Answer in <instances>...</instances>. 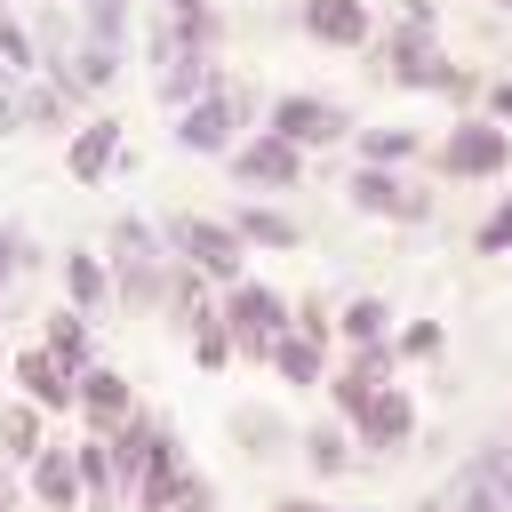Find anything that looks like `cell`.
<instances>
[{
    "instance_id": "cell-39",
    "label": "cell",
    "mask_w": 512,
    "mask_h": 512,
    "mask_svg": "<svg viewBox=\"0 0 512 512\" xmlns=\"http://www.w3.org/2000/svg\"><path fill=\"white\" fill-rule=\"evenodd\" d=\"M16 272H24V232L0 224V280H16Z\"/></svg>"
},
{
    "instance_id": "cell-25",
    "label": "cell",
    "mask_w": 512,
    "mask_h": 512,
    "mask_svg": "<svg viewBox=\"0 0 512 512\" xmlns=\"http://www.w3.org/2000/svg\"><path fill=\"white\" fill-rule=\"evenodd\" d=\"M112 296V272L96 264V256H64V304H80V312H96Z\"/></svg>"
},
{
    "instance_id": "cell-6",
    "label": "cell",
    "mask_w": 512,
    "mask_h": 512,
    "mask_svg": "<svg viewBox=\"0 0 512 512\" xmlns=\"http://www.w3.org/2000/svg\"><path fill=\"white\" fill-rule=\"evenodd\" d=\"M152 56H160V64H152V88H160V104H168V112H184L192 96H208V88H216L208 48H200L192 32H176L168 16H160V32H152Z\"/></svg>"
},
{
    "instance_id": "cell-19",
    "label": "cell",
    "mask_w": 512,
    "mask_h": 512,
    "mask_svg": "<svg viewBox=\"0 0 512 512\" xmlns=\"http://www.w3.org/2000/svg\"><path fill=\"white\" fill-rule=\"evenodd\" d=\"M232 232H240L248 248H296V240H304V224H296L288 208H240Z\"/></svg>"
},
{
    "instance_id": "cell-17",
    "label": "cell",
    "mask_w": 512,
    "mask_h": 512,
    "mask_svg": "<svg viewBox=\"0 0 512 512\" xmlns=\"http://www.w3.org/2000/svg\"><path fill=\"white\" fill-rule=\"evenodd\" d=\"M24 472H32V496H40L48 512H80V504H88V496H80V464H72V448H56V440H48Z\"/></svg>"
},
{
    "instance_id": "cell-44",
    "label": "cell",
    "mask_w": 512,
    "mask_h": 512,
    "mask_svg": "<svg viewBox=\"0 0 512 512\" xmlns=\"http://www.w3.org/2000/svg\"><path fill=\"white\" fill-rule=\"evenodd\" d=\"M0 288H8V280H0Z\"/></svg>"
},
{
    "instance_id": "cell-45",
    "label": "cell",
    "mask_w": 512,
    "mask_h": 512,
    "mask_svg": "<svg viewBox=\"0 0 512 512\" xmlns=\"http://www.w3.org/2000/svg\"><path fill=\"white\" fill-rule=\"evenodd\" d=\"M504 8H512V0H504Z\"/></svg>"
},
{
    "instance_id": "cell-21",
    "label": "cell",
    "mask_w": 512,
    "mask_h": 512,
    "mask_svg": "<svg viewBox=\"0 0 512 512\" xmlns=\"http://www.w3.org/2000/svg\"><path fill=\"white\" fill-rule=\"evenodd\" d=\"M264 360H272L288 384H320V368H328V344H312V336H296V328H288V336H280Z\"/></svg>"
},
{
    "instance_id": "cell-9",
    "label": "cell",
    "mask_w": 512,
    "mask_h": 512,
    "mask_svg": "<svg viewBox=\"0 0 512 512\" xmlns=\"http://www.w3.org/2000/svg\"><path fill=\"white\" fill-rule=\"evenodd\" d=\"M272 136H288L296 152H328V144L352 136V112L336 96H280L272 104Z\"/></svg>"
},
{
    "instance_id": "cell-20",
    "label": "cell",
    "mask_w": 512,
    "mask_h": 512,
    "mask_svg": "<svg viewBox=\"0 0 512 512\" xmlns=\"http://www.w3.org/2000/svg\"><path fill=\"white\" fill-rule=\"evenodd\" d=\"M40 344H48L64 368H88V312H80V304H56L48 328H40Z\"/></svg>"
},
{
    "instance_id": "cell-27",
    "label": "cell",
    "mask_w": 512,
    "mask_h": 512,
    "mask_svg": "<svg viewBox=\"0 0 512 512\" xmlns=\"http://www.w3.org/2000/svg\"><path fill=\"white\" fill-rule=\"evenodd\" d=\"M296 456L312 464V480H336V472L352 464V432H320V424H312V432L296 440Z\"/></svg>"
},
{
    "instance_id": "cell-38",
    "label": "cell",
    "mask_w": 512,
    "mask_h": 512,
    "mask_svg": "<svg viewBox=\"0 0 512 512\" xmlns=\"http://www.w3.org/2000/svg\"><path fill=\"white\" fill-rule=\"evenodd\" d=\"M296 336H312V344H328V336H336V320L320 312V296H312V304H296Z\"/></svg>"
},
{
    "instance_id": "cell-4",
    "label": "cell",
    "mask_w": 512,
    "mask_h": 512,
    "mask_svg": "<svg viewBox=\"0 0 512 512\" xmlns=\"http://www.w3.org/2000/svg\"><path fill=\"white\" fill-rule=\"evenodd\" d=\"M160 240H168V256L176 264H192L200 280H240V256H248V240L232 232V216H168L160 224Z\"/></svg>"
},
{
    "instance_id": "cell-34",
    "label": "cell",
    "mask_w": 512,
    "mask_h": 512,
    "mask_svg": "<svg viewBox=\"0 0 512 512\" xmlns=\"http://www.w3.org/2000/svg\"><path fill=\"white\" fill-rule=\"evenodd\" d=\"M168 512H216V480L208 472H184L176 496H168Z\"/></svg>"
},
{
    "instance_id": "cell-30",
    "label": "cell",
    "mask_w": 512,
    "mask_h": 512,
    "mask_svg": "<svg viewBox=\"0 0 512 512\" xmlns=\"http://www.w3.org/2000/svg\"><path fill=\"white\" fill-rule=\"evenodd\" d=\"M352 136H360V160H376V168H400L416 152V128H352Z\"/></svg>"
},
{
    "instance_id": "cell-23",
    "label": "cell",
    "mask_w": 512,
    "mask_h": 512,
    "mask_svg": "<svg viewBox=\"0 0 512 512\" xmlns=\"http://www.w3.org/2000/svg\"><path fill=\"white\" fill-rule=\"evenodd\" d=\"M336 336H344V344H384V336H392V312H384V296H352V304L336 312Z\"/></svg>"
},
{
    "instance_id": "cell-14",
    "label": "cell",
    "mask_w": 512,
    "mask_h": 512,
    "mask_svg": "<svg viewBox=\"0 0 512 512\" xmlns=\"http://www.w3.org/2000/svg\"><path fill=\"white\" fill-rule=\"evenodd\" d=\"M120 120H88V128H72V144H64V168H72V184H104L112 168H120Z\"/></svg>"
},
{
    "instance_id": "cell-35",
    "label": "cell",
    "mask_w": 512,
    "mask_h": 512,
    "mask_svg": "<svg viewBox=\"0 0 512 512\" xmlns=\"http://www.w3.org/2000/svg\"><path fill=\"white\" fill-rule=\"evenodd\" d=\"M480 256H512V192L488 208V224H480Z\"/></svg>"
},
{
    "instance_id": "cell-3",
    "label": "cell",
    "mask_w": 512,
    "mask_h": 512,
    "mask_svg": "<svg viewBox=\"0 0 512 512\" xmlns=\"http://www.w3.org/2000/svg\"><path fill=\"white\" fill-rule=\"evenodd\" d=\"M424 512H512V440L472 448V456L440 480V496H432Z\"/></svg>"
},
{
    "instance_id": "cell-28",
    "label": "cell",
    "mask_w": 512,
    "mask_h": 512,
    "mask_svg": "<svg viewBox=\"0 0 512 512\" xmlns=\"http://www.w3.org/2000/svg\"><path fill=\"white\" fill-rule=\"evenodd\" d=\"M376 392H384V376H368V368H360V360H344V368H336V376H328V400H336V408H344V416H360V408H368V400H376Z\"/></svg>"
},
{
    "instance_id": "cell-40",
    "label": "cell",
    "mask_w": 512,
    "mask_h": 512,
    "mask_svg": "<svg viewBox=\"0 0 512 512\" xmlns=\"http://www.w3.org/2000/svg\"><path fill=\"white\" fill-rule=\"evenodd\" d=\"M488 112H496V120H512V80H488Z\"/></svg>"
},
{
    "instance_id": "cell-32",
    "label": "cell",
    "mask_w": 512,
    "mask_h": 512,
    "mask_svg": "<svg viewBox=\"0 0 512 512\" xmlns=\"http://www.w3.org/2000/svg\"><path fill=\"white\" fill-rule=\"evenodd\" d=\"M80 24H88V40H128V0H80Z\"/></svg>"
},
{
    "instance_id": "cell-7",
    "label": "cell",
    "mask_w": 512,
    "mask_h": 512,
    "mask_svg": "<svg viewBox=\"0 0 512 512\" xmlns=\"http://www.w3.org/2000/svg\"><path fill=\"white\" fill-rule=\"evenodd\" d=\"M432 168H440V176H472V184H480V176H504V168H512V128L472 112V120H456V128L440 136Z\"/></svg>"
},
{
    "instance_id": "cell-36",
    "label": "cell",
    "mask_w": 512,
    "mask_h": 512,
    "mask_svg": "<svg viewBox=\"0 0 512 512\" xmlns=\"http://www.w3.org/2000/svg\"><path fill=\"white\" fill-rule=\"evenodd\" d=\"M0 136H24V72L0 64Z\"/></svg>"
},
{
    "instance_id": "cell-13",
    "label": "cell",
    "mask_w": 512,
    "mask_h": 512,
    "mask_svg": "<svg viewBox=\"0 0 512 512\" xmlns=\"http://www.w3.org/2000/svg\"><path fill=\"white\" fill-rule=\"evenodd\" d=\"M352 432H360V448H408V440H416V400H408L400 384H384V392L352 416Z\"/></svg>"
},
{
    "instance_id": "cell-8",
    "label": "cell",
    "mask_w": 512,
    "mask_h": 512,
    "mask_svg": "<svg viewBox=\"0 0 512 512\" xmlns=\"http://www.w3.org/2000/svg\"><path fill=\"white\" fill-rule=\"evenodd\" d=\"M240 120H248V96H232V88H208V96H192L184 112H176V144L184 152H232L240 144Z\"/></svg>"
},
{
    "instance_id": "cell-16",
    "label": "cell",
    "mask_w": 512,
    "mask_h": 512,
    "mask_svg": "<svg viewBox=\"0 0 512 512\" xmlns=\"http://www.w3.org/2000/svg\"><path fill=\"white\" fill-rule=\"evenodd\" d=\"M304 32L328 40V48H368V40H376L368 0H304Z\"/></svg>"
},
{
    "instance_id": "cell-42",
    "label": "cell",
    "mask_w": 512,
    "mask_h": 512,
    "mask_svg": "<svg viewBox=\"0 0 512 512\" xmlns=\"http://www.w3.org/2000/svg\"><path fill=\"white\" fill-rule=\"evenodd\" d=\"M0 512H16V480H8V456H0Z\"/></svg>"
},
{
    "instance_id": "cell-43",
    "label": "cell",
    "mask_w": 512,
    "mask_h": 512,
    "mask_svg": "<svg viewBox=\"0 0 512 512\" xmlns=\"http://www.w3.org/2000/svg\"><path fill=\"white\" fill-rule=\"evenodd\" d=\"M504 440H512V416H504Z\"/></svg>"
},
{
    "instance_id": "cell-11",
    "label": "cell",
    "mask_w": 512,
    "mask_h": 512,
    "mask_svg": "<svg viewBox=\"0 0 512 512\" xmlns=\"http://www.w3.org/2000/svg\"><path fill=\"white\" fill-rule=\"evenodd\" d=\"M344 200H352L360 216H392V224H416V216H432V200H424L416 184H400V168H376V160H360V176L344 184Z\"/></svg>"
},
{
    "instance_id": "cell-15",
    "label": "cell",
    "mask_w": 512,
    "mask_h": 512,
    "mask_svg": "<svg viewBox=\"0 0 512 512\" xmlns=\"http://www.w3.org/2000/svg\"><path fill=\"white\" fill-rule=\"evenodd\" d=\"M80 416H88L96 432L128 424V416H136V384H128L120 368H96V360H88V368H80Z\"/></svg>"
},
{
    "instance_id": "cell-1",
    "label": "cell",
    "mask_w": 512,
    "mask_h": 512,
    "mask_svg": "<svg viewBox=\"0 0 512 512\" xmlns=\"http://www.w3.org/2000/svg\"><path fill=\"white\" fill-rule=\"evenodd\" d=\"M384 72L400 80V88H432V96H472L480 80L464 72V64H448V48L432 40V16H408L400 32H384Z\"/></svg>"
},
{
    "instance_id": "cell-33",
    "label": "cell",
    "mask_w": 512,
    "mask_h": 512,
    "mask_svg": "<svg viewBox=\"0 0 512 512\" xmlns=\"http://www.w3.org/2000/svg\"><path fill=\"white\" fill-rule=\"evenodd\" d=\"M0 64H8V72H40V40H32L8 8H0Z\"/></svg>"
},
{
    "instance_id": "cell-2",
    "label": "cell",
    "mask_w": 512,
    "mask_h": 512,
    "mask_svg": "<svg viewBox=\"0 0 512 512\" xmlns=\"http://www.w3.org/2000/svg\"><path fill=\"white\" fill-rule=\"evenodd\" d=\"M112 296L120 304H160L168 296V240L144 216H120L112 224Z\"/></svg>"
},
{
    "instance_id": "cell-29",
    "label": "cell",
    "mask_w": 512,
    "mask_h": 512,
    "mask_svg": "<svg viewBox=\"0 0 512 512\" xmlns=\"http://www.w3.org/2000/svg\"><path fill=\"white\" fill-rule=\"evenodd\" d=\"M160 16H168L176 32H192L200 48H216V32H224V16H216V0H160Z\"/></svg>"
},
{
    "instance_id": "cell-12",
    "label": "cell",
    "mask_w": 512,
    "mask_h": 512,
    "mask_svg": "<svg viewBox=\"0 0 512 512\" xmlns=\"http://www.w3.org/2000/svg\"><path fill=\"white\" fill-rule=\"evenodd\" d=\"M16 384H24V400L48 408V416H72V408H80V368H64L48 344H24V352H16Z\"/></svg>"
},
{
    "instance_id": "cell-31",
    "label": "cell",
    "mask_w": 512,
    "mask_h": 512,
    "mask_svg": "<svg viewBox=\"0 0 512 512\" xmlns=\"http://www.w3.org/2000/svg\"><path fill=\"white\" fill-rule=\"evenodd\" d=\"M64 112H72V96H64L56 80H32V88H24V128H56Z\"/></svg>"
},
{
    "instance_id": "cell-5",
    "label": "cell",
    "mask_w": 512,
    "mask_h": 512,
    "mask_svg": "<svg viewBox=\"0 0 512 512\" xmlns=\"http://www.w3.org/2000/svg\"><path fill=\"white\" fill-rule=\"evenodd\" d=\"M224 328H232V344H240L248 360H264V352L296 328V304H288L280 288H264V280H232V288H224Z\"/></svg>"
},
{
    "instance_id": "cell-37",
    "label": "cell",
    "mask_w": 512,
    "mask_h": 512,
    "mask_svg": "<svg viewBox=\"0 0 512 512\" xmlns=\"http://www.w3.org/2000/svg\"><path fill=\"white\" fill-rule=\"evenodd\" d=\"M440 352V320H416V328H400V360H432Z\"/></svg>"
},
{
    "instance_id": "cell-26",
    "label": "cell",
    "mask_w": 512,
    "mask_h": 512,
    "mask_svg": "<svg viewBox=\"0 0 512 512\" xmlns=\"http://www.w3.org/2000/svg\"><path fill=\"white\" fill-rule=\"evenodd\" d=\"M232 440H240V448H248V456L264 464V456H280V440H288V424H280L272 408H240V416H232Z\"/></svg>"
},
{
    "instance_id": "cell-10",
    "label": "cell",
    "mask_w": 512,
    "mask_h": 512,
    "mask_svg": "<svg viewBox=\"0 0 512 512\" xmlns=\"http://www.w3.org/2000/svg\"><path fill=\"white\" fill-rule=\"evenodd\" d=\"M224 160H232V176H240L248 192H288V184L304 176V152H296L288 136H272V128H256V136H240V144H232Z\"/></svg>"
},
{
    "instance_id": "cell-41",
    "label": "cell",
    "mask_w": 512,
    "mask_h": 512,
    "mask_svg": "<svg viewBox=\"0 0 512 512\" xmlns=\"http://www.w3.org/2000/svg\"><path fill=\"white\" fill-rule=\"evenodd\" d=\"M272 512H328V504H320V496H280Z\"/></svg>"
},
{
    "instance_id": "cell-24",
    "label": "cell",
    "mask_w": 512,
    "mask_h": 512,
    "mask_svg": "<svg viewBox=\"0 0 512 512\" xmlns=\"http://www.w3.org/2000/svg\"><path fill=\"white\" fill-rule=\"evenodd\" d=\"M184 336H192V360H200V368H224V360L240 352V344H232V328H224V312H208V304L184 320Z\"/></svg>"
},
{
    "instance_id": "cell-18",
    "label": "cell",
    "mask_w": 512,
    "mask_h": 512,
    "mask_svg": "<svg viewBox=\"0 0 512 512\" xmlns=\"http://www.w3.org/2000/svg\"><path fill=\"white\" fill-rule=\"evenodd\" d=\"M72 464H80V496H88V512H120V504H128V496H120V472H112L104 432H96V440H80V448H72Z\"/></svg>"
},
{
    "instance_id": "cell-22",
    "label": "cell",
    "mask_w": 512,
    "mask_h": 512,
    "mask_svg": "<svg viewBox=\"0 0 512 512\" xmlns=\"http://www.w3.org/2000/svg\"><path fill=\"white\" fill-rule=\"evenodd\" d=\"M40 416L48 408H32V400H16V408H0V456H16V464H32L48 440H40Z\"/></svg>"
}]
</instances>
